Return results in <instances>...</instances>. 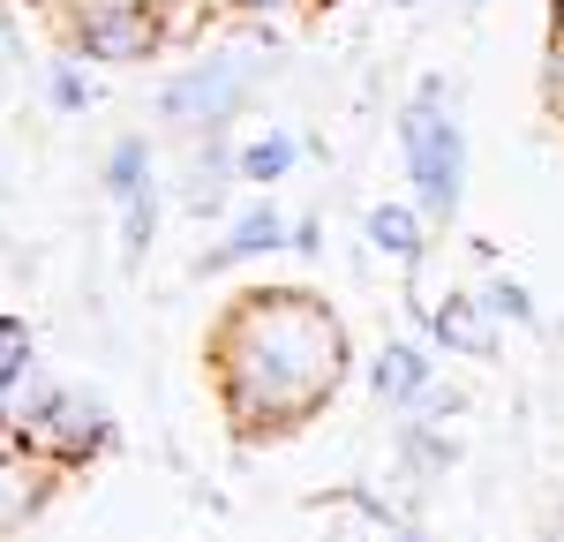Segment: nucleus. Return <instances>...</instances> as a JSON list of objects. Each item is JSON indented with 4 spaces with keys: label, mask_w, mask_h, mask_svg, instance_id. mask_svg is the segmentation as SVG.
Instances as JSON below:
<instances>
[{
    "label": "nucleus",
    "mask_w": 564,
    "mask_h": 542,
    "mask_svg": "<svg viewBox=\"0 0 564 542\" xmlns=\"http://www.w3.org/2000/svg\"><path fill=\"white\" fill-rule=\"evenodd\" d=\"M151 241H159V181H151V188H135V196H121V257L143 264V257H151Z\"/></svg>",
    "instance_id": "nucleus-17"
},
{
    "label": "nucleus",
    "mask_w": 564,
    "mask_h": 542,
    "mask_svg": "<svg viewBox=\"0 0 564 542\" xmlns=\"http://www.w3.org/2000/svg\"><path fill=\"white\" fill-rule=\"evenodd\" d=\"M23 369H31V324H23V316H0V392H8Z\"/></svg>",
    "instance_id": "nucleus-20"
},
{
    "label": "nucleus",
    "mask_w": 564,
    "mask_h": 542,
    "mask_svg": "<svg viewBox=\"0 0 564 542\" xmlns=\"http://www.w3.org/2000/svg\"><path fill=\"white\" fill-rule=\"evenodd\" d=\"M369 384H377V400H384V406L414 414V406L436 392V361H430V347H414V339H384V355L369 361Z\"/></svg>",
    "instance_id": "nucleus-9"
},
{
    "label": "nucleus",
    "mask_w": 564,
    "mask_h": 542,
    "mask_svg": "<svg viewBox=\"0 0 564 542\" xmlns=\"http://www.w3.org/2000/svg\"><path fill=\"white\" fill-rule=\"evenodd\" d=\"M361 234H369V249H384L391 264H406V271L430 257V219L414 204H369L361 212Z\"/></svg>",
    "instance_id": "nucleus-11"
},
{
    "label": "nucleus",
    "mask_w": 564,
    "mask_h": 542,
    "mask_svg": "<svg viewBox=\"0 0 564 542\" xmlns=\"http://www.w3.org/2000/svg\"><path fill=\"white\" fill-rule=\"evenodd\" d=\"M294 241V212H279L271 196H257L249 212H226V234L204 249L196 271H234V264H263V257H286Z\"/></svg>",
    "instance_id": "nucleus-6"
},
{
    "label": "nucleus",
    "mask_w": 564,
    "mask_h": 542,
    "mask_svg": "<svg viewBox=\"0 0 564 542\" xmlns=\"http://www.w3.org/2000/svg\"><path fill=\"white\" fill-rule=\"evenodd\" d=\"M61 483H68V475H61V467H45V459H31L23 445L8 452V459H0V542L23 535L45 505L61 497Z\"/></svg>",
    "instance_id": "nucleus-7"
},
{
    "label": "nucleus",
    "mask_w": 564,
    "mask_h": 542,
    "mask_svg": "<svg viewBox=\"0 0 564 542\" xmlns=\"http://www.w3.org/2000/svg\"><path fill=\"white\" fill-rule=\"evenodd\" d=\"M53 392H61V384H53L39 361H31V369H23V377H15V384L0 392V422H8V437H23V430L39 422L45 406H53Z\"/></svg>",
    "instance_id": "nucleus-16"
},
{
    "label": "nucleus",
    "mask_w": 564,
    "mask_h": 542,
    "mask_svg": "<svg viewBox=\"0 0 564 542\" xmlns=\"http://www.w3.org/2000/svg\"><path fill=\"white\" fill-rule=\"evenodd\" d=\"M151 8H159L166 39H196L204 23H218V0H151Z\"/></svg>",
    "instance_id": "nucleus-18"
},
{
    "label": "nucleus",
    "mask_w": 564,
    "mask_h": 542,
    "mask_svg": "<svg viewBox=\"0 0 564 542\" xmlns=\"http://www.w3.org/2000/svg\"><path fill=\"white\" fill-rule=\"evenodd\" d=\"M294 166H302V143L286 129H263L249 143H234V174H241V188H257V196H271Z\"/></svg>",
    "instance_id": "nucleus-12"
},
{
    "label": "nucleus",
    "mask_w": 564,
    "mask_h": 542,
    "mask_svg": "<svg viewBox=\"0 0 564 542\" xmlns=\"http://www.w3.org/2000/svg\"><path fill=\"white\" fill-rule=\"evenodd\" d=\"M39 8H45V0H39Z\"/></svg>",
    "instance_id": "nucleus-28"
},
{
    "label": "nucleus",
    "mask_w": 564,
    "mask_h": 542,
    "mask_svg": "<svg viewBox=\"0 0 564 542\" xmlns=\"http://www.w3.org/2000/svg\"><path fill=\"white\" fill-rule=\"evenodd\" d=\"M550 39H564V0H550Z\"/></svg>",
    "instance_id": "nucleus-23"
},
{
    "label": "nucleus",
    "mask_w": 564,
    "mask_h": 542,
    "mask_svg": "<svg viewBox=\"0 0 564 542\" xmlns=\"http://www.w3.org/2000/svg\"><path fill=\"white\" fill-rule=\"evenodd\" d=\"M263 61H271V45H212L204 61H188L181 76H166L159 90V121H174L188 136H226V121L249 106V90H257Z\"/></svg>",
    "instance_id": "nucleus-3"
},
{
    "label": "nucleus",
    "mask_w": 564,
    "mask_h": 542,
    "mask_svg": "<svg viewBox=\"0 0 564 542\" xmlns=\"http://www.w3.org/2000/svg\"><path fill=\"white\" fill-rule=\"evenodd\" d=\"M45 106H53V113H90V106H98V76H90L84 53L61 45V53L45 61Z\"/></svg>",
    "instance_id": "nucleus-15"
},
{
    "label": "nucleus",
    "mask_w": 564,
    "mask_h": 542,
    "mask_svg": "<svg viewBox=\"0 0 564 542\" xmlns=\"http://www.w3.org/2000/svg\"><path fill=\"white\" fill-rule=\"evenodd\" d=\"M113 406L98 400V392H53V406H45L39 422L15 437V445L31 452V459H45V467H61V475H76V467H90L98 452H113Z\"/></svg>",
    "instance_id": "nucleus-5"
},
{
    "label": "nucleus",
    "mask_w": 564,
    "mask_h": 542,
    "mask_svg": "<svg viewBox=\"0 0 564 542\" xmlns=\"http://www.w3.org/2000/svg\"><path fill=\"white\" fill-rule=\"evenodd\" d=\"M542 106H550V121H564V39L542 45Z\"/></svg>",
    "instance_id": "nucleus-21"
},
{
    "label": "nucleus",
    "mask_w": 564,
    "mask_h": 542,
    "mask_svg": "<svg viewBox=\"0 0 564 542\" xmlns=\"http://www.w3.org/2000/svg\"><path fill=\"white\" fill-rule=\"evenodd\" d=\"M391 8H414V0H391Z\"/></svg>",
    "instance_id": "nucleus-25"
},
{
    "label": "nucleus",
    "mask_w": 564,
    "mask_h": 542,
    "mask_svg": "<svg viewBox=\"0 0 564 542\" xmlns=\"http://www.w3.org/2000/svg\"><path fill=\"white\" fill-rule=\"evenodd\" d=\"M354 339L316 286H241L204 339L218 422L234 445H286L339 400Z\"/></svg>",
    "instance_id": "nucleus-1"
},
{
    "label": "nucleus",
    "mask_w": 564,
    "mask_h": 542,
    "mask_svg": "<svg viewBox=\"0 0 564 542\" xmlns=\"http://www.w3.org/2000/svg\"><path fill=\"white\" fill-rule=\"evenodd\" d=\"M241 188V174H234V143L226 136H196V151H188V181H181V204L196 212V219H226L234 196Z\"/></svg>",
    "instance_id": "nucleus-10"
},
{
    "label": "nucleus",
    "mask_w": 564,
    "mask_h": 542,
    "mask_svg": "<svg viewBox=\"0 0 564 542\" xmlns=\"http://www.w3.org/2000/svg\"><path fill=\"white\" fill-rule=\"evenodd\" d=\"M316 249H324V219L302 212V219H294V241H286V257H316Z\"/></svg>",
    "instance_id": "nucleus-22"
},
{
    "label": "nucleus",
    "mask_w": 564,
    "mask_h": 542,
    "mask_svg": "<svg viewBox=\"0 0 564 542\" xmlns=\"http://www.w3.org/2000/svg\"><path fill=\"white\" fill-rule=\"evenodd\" d=\"M45 15L61 23V45L84 53L90 68H135L166 45L151 0H45Z\"/></svg>",
    "instance_id": "nucleus-4"
},
{
    "label": "nucleus",
    "mask_w": 564,
    "mask_h": 542,
    "mask_svg": "<svg viewBox=\"0 0 564 542\" xmlns=\"http://www.w3.org/2000/svg\"><path fill=\"white\" fill-rule=\"evenodd\" d=\"M481 302H489V316H512V324H534V294H527L512 271H497L489 286H481Z\"/></svg>",
    "instance_id": "nucleus-19"
},
{
    "label": "nucleus",
    "mask_w": 564,
    "mask_h": 542,
    "mask_svg": "<svg viewBox=\"0 0 564 542\" xmlns=\"http://www.w3.org/2000/svg\"><path fill=\"white\" fill-rule=\"evenodd\" d=\"M98 181H106V196L121 204V196H135V188H151L159 181V151H151V136H113V151L98 159Z\"/></svg>",
    "instance_id": "nucleus-14"
},
{
    "label": "nucleus",
    "mask_w": 564,
    "mask_h": 542,
    "mask_svg": "<svg viewBox=\"0 0 564 542\" xmlns=\"http://www.w3.org/2000/svg\"><path fill=\"white\" fill-rule=\"evenodd\" d=\"M550 542H564V512H557V528H550Z\"/></svg>",
    "instance_id": "nucleus-24"
},
{
    "label": "nucleus",
    "mask_w": 564,
    "mask_h": 542,
    "mask_svg": "<svg viewBox=\"0 0 564 542\" xmlns=\"http://www.w3.org/2000/svg\"><path fill=\"white\" fill-rule=\"evenodd\" d=\"M316 15H324V0H218V23L257 31V39H271V31H302V23H316Z\"/></svg>",
    "instance_id": "nucleus-13"
},
{
    "label": "nucleus",
    "mask_w": 564,
    "mask_h": 542,
    "mask_svg": "<svg viewBox=\"0 0 564 542\" xmlns=\"http://www.w3.org/2000/svg\"><path fill=\"white\" fill-rule=\"evenodd\" d=\"M324 8H332V0H324Z\"/></svg>",
    "instance_id": "nucleus-27"
},
{
    "label": "nucleus",
    "mask_w": 564,
    "mask_h": 542,
    "mask_svg": "<svg viewBox=\"0 0 564 542\" xmlns=\"http://www.w3.org/2000/svg\"><path fill=\"white\" fill-rule=\"evenodd\" d=\"M399 151H406V181H414V212L430 226H452L459 219V196H467V129H459L452 76H422L406 90Z\"/></svg>",
    "instance_id": "nucleus-2"
},
{
    "label": "nucleus",
    "mask_w": 564,
    "mask_h": 542,
    "mask_svg": "<svg viewBox=\"0 0 564 542\" xmlns=\"http://www.w3.org/2000/svg\"><path fill=\"white\" fill-rule=\"evenodd\" d=\"M430 347L467 361H497L505 339H497V316H489L481 294H444V302H430Z\"/></svg>",
    "instance_id": "nucleus-8"
},
{
    "label": "nucleus",
    "mask_w": 564,
    "mask_h": 542,
    "mask_svg": "<svg viewBox=\"0 0 564 542\" xmlns=\"http://www.w3.org/2000/svg\"><path fill=\"white\" fill-rule=\"evenodd\" d=\"M467 8H481V0H467Z\"/></svg>",
    "instance_id": "nucleus-26"
}]
</instances>
